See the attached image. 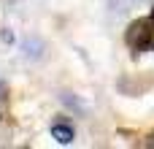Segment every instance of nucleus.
Segmentation results:
<instances>
[{
  "instance_id": "obj_3",
  "label": "nucleus",
  "mask_w": 154,
  "mask_h": 149,
  "mask_svg": "<svg viewBox=\"0 0 154 149\" xmlns=\"http://www.w3.org/2000/svg\"><path fill=\"white\" fill-rule=\"evenodd\" d=\"M43 41L41 38H27L24 41V57L27 60H43Z\"/></svg>"
},
{
  "instance_id": "obj_5",
  "label": "nucleus",
  "mask_w": 154,
  "mask_h": 149,
  "mask_svg": "<svg viewBox=\"0 0 154 149\" xmlns=\"http://www.w3.org/2000/svg\"><path fill=\"white\" fill-rule=\"evenodd\" d=\"M152 22H154V11H152Z\"/></svg>"
},
{
  "instance_id": "obj_1",
  "label": "nucleus",
  "mask_w": 154,
  "mask_h": 149,
  "mask_svg": "<svg viewBox=\"0 0 154 149\" xmlns=\"http://www.w3.org/2000/svg\"><path fill=\"white\" fill-rule=\"evenodd\" d=\"M125 41H127V46H130L133 52H146V49H152L154 46V22H152V16L133 22V24L127 27V33H125Z\"/></svg>"
},
{
  "instance_id": "obj_4",
  "label": "nucleus",
  "mask_w": 154,
  "mask_h": 149,
  "mask_svg": "<svg viewBox=\"0 0 154 149\" xmlns=\"http://www.w3.org/2000/svg\"><path fill=\"white\" fill-rule=\"evenodd\" d=\"M138 3H143V0H108V5H111V11L114 14H127L133 5H138Z\"/></svg>"
},
{
  "instance_id": "obj_2",
  "label": "nucleus",
  "mask_w": 154,
  "mask_h": 149,
  "mask_svg": "<svg viewBox=\"0 0 154 149\" xmlns=\"http://www.w3.org/2000/svg\"><path fill=\"white\" fill-rule=\"evenodd\" d=\"M51 138H54L57 144H70V141H73V128H70L68 122H54V125H51Z\"/></svg>"
}]
</instances>
